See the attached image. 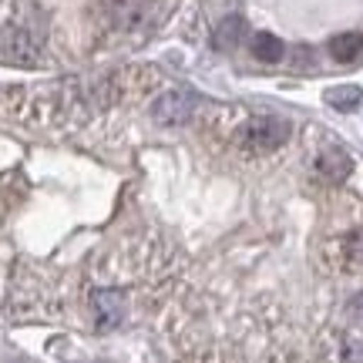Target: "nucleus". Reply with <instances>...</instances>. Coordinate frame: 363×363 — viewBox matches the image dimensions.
<instances>
[{"mask_svg": "<svg viewBox=\"0 0 363 363\" xmlns=\"http://www.w3.org/2000/svg\"><path fill=\"white\" fill-rule=\"evenodd\" d=\"M289 121L279 115H256L249 118L242 131H239V142L246 152H276L279 145L289 142Z\"/></svg>", "mask_w": 363, "mask_h": 363, "instance_id": "1", "label": "nucleus"}, {"mask_svg": "<svg viewBox=\"0 0 363 363\" xmlns=\"http://www.w3.org/2000/svg\"><path fill=\"white\" fill-rule=\"evenodd\" d=\"M192 115H195V94H189V91H165L152 104V118H155L158 125H165V128L185 125Z\"/></svg>", "mask_w": 363, "mask_h": 363, "instance_id": "2", "label": "nucleus"}, {"mask_svg": "<svg viewBox=\"0 0 363 363\" xmlns=\"http://www.w3.org/2000/svg\"><path fill=\"white\" fill-rule=\"evenodd\" d=\"M128 313V299L121 289H98L94 293V323L98 330H115Z\"/></svg>", "mask_w": 363, "mask_h": 363, "instance_id": "3", "label": "nucleus"}, {"mask_svg": "<svg viewBox=\"0 0 363 363\" xmlns=\"http://www.w3.org/2000/svg\"><path fill=\"white\" fill-rule=\"evenodd\" d=\"M34 57H38V48L30 44L24 30L0 27V61H7V65H34Z\"/></svg>", "mask_w": 363, "mask_h": 363, "instance_id": "4", "label": "nucleus"}, {"mask_svg": "<svg viewBox=\"0 0 363 363\" xmlns=\"http://www.w3.org/2000/svg\"><path fill=\"white\" fill-rule=\"evenodd\" d=\"M350 169H353V162L343 148H326L323 155L316 158V172H320L326 182H343L350 175Z\"/></svg>", "mask_w": 363, "mask_h": 363, "instance_id": "5", "label": "nucleus"}, {"mask_svg": "<svg viewBox=\"0 0 363 363\" xmlns=\"http://www.w3.org/2000/svg\"><path fill=\"white\" fill-rule=\"evenodd\" d=\"M360 54H363V34H357V30L337 34V38L330 40V57L340 61V65H347V61L360 57Z\"/></svg>", "mask_w": 363, "mask_h": 363, "instance_id": "6", "label": "nucleus"}, {"mask_svg": "<svg viewBox=\"0 0 363 363\" xmlns=\"http://www.w3.org/2000/svg\"><path fill=\"white\" fill-rule=\"evenodd\" d=\"M252 54H256V61H262V65H276V61H283V40L276 38V34H269V30H262V34H256L252 38Z\"/></svg>", "mask_w": 363, "mask_h": 363, "instance_id": "7", "label": "nucleus"}, {"mask_svg": "<svg viewBox=\"0 0 363 363\" xmlns=\"http://www.w3.org/2000/svg\"><path fill=\"white\" fill-rule=\"evenodd\" d=\"M242 34H246V21L229 13V17L216 27V48H219V51H229V48H235V44L242 40Z\"/></svg>", "mask_w": 363, "mask_h": 363, "instance_id": "8", "label": "nucleus"}, {"mask_svg": "<svg viewBox=\"0 0 363 363\" xmlns=\"http://www.w3.org/2000/svg\"><path fill=\"white\" fill-rule=\"evenodd\" d=\"M360 101H363V91L357 84H340V88L326 91V104L337 108V111H353V108H360Z\"/></svg>", "mask_w": 363, "mask_h": 363, "instance_id": "9", "label": "nucleus"}, {"mask_svg": "<svg viewBox=\"0 0 363 363\" xmlns=\"http://www.w3.org/2000/svg\"><path fill=\"white\" fill-rule=\"evenodd\" d=\"M347 252H350V259L363 262V229H357V233L347 235Z\"/></svg>", "mask_w": 363, "mask_h": 363, "instance_id": "10", "label": "nucleus"}, {"mask_svg": "<svg viewBox=\"0 0 363 363\" xmlns=\"http://www.w3.org/2000/svg\"><path fill=\"white\" fill-rule=\"evenodd\" d=\"M350 313H357V316L363 320V293H360V296H353V299H350Z\"/></svg>", "mask_w": 363, "mask_h": 363, "instance_id": "11", "label": "nucleus"}]
</instances>
